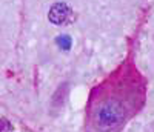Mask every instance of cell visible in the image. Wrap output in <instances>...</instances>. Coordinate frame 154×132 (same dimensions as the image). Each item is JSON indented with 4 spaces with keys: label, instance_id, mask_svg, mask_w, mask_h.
<instances>
[{
    "label": "cell",
    "instance_id": "6da1fadb",
    "mask_svg": "<svg viewBox=\"0 0 154 132\" xmlns=\"http://www.w3.org/2000/svg\"><path fill=\"white\" fill-rule=\"evenodd\" d=\"M125 117V109L117 101H106L97 109L94 122L100 129H112L117 126Z\"/></svg>",
    "mask_w": 154,
    "mask_h": 132
},
{
    "label": "cell",
    "instance_id": "7a4b0ae2",
    "mask_svg": "<svg viewBox=\"0 0 154 132\" xmlns=\"http://www.w3.org/2000/svg\"><path fill=\"white\" fill-rule=\"evenodd\" d=\"M71 14H72V11L66 3H56L51 6L48 12V19L54 25H65L71 20Z\"/></svg>",
    "mask_w": 154,
    "mask_h": 132
},
{
    "label": "cell",
    "instance_id": "3957f363",
    "mask_svg": "<svg viewBox=\"0 0 154 132\" xmlns=\"http://www.w3.org/2000/svg\"><path fill=\"white\" fill-rule=\"evenodd\" d=\"M57 45L63 51H68L71 48V37L69 35H60V37H57Z\"/></svg>",
    "mask_w": 154,
    "mask_h": 132
}]
</instances>
